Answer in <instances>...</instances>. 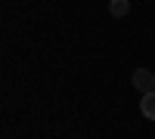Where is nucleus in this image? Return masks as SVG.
<instances>
[{
	"instance_id": "nucleus-1",
	"label": "nucleus",
	"mask_w": 155,
	"mask_h": 139,
	"mask_svg": "<svg viewBox=\"0 0 155 139\" xmlns=\"http://www.w3.org/2000/svg\"><path fill=\"white\" fill-rule=\"evenodd\" d=\"M134 87H137L140 93H152V90H155V74L146 71V68L134 71Z\"/></svg>"
},
{
	"instance_id": "nucleus-2",
	"label": "nucleus",
	"mask_w": 155,
	"mask_h": 139,
	"mask_svg": "<svg viewBox=\"0 0 155 139\" xmlns=\"http://www.w3.org/2000/svg\"><path fill=\"white\" fill-rule=\"evenodd\" d=\"M140 111H143V118L155 121V90L152 93H143V99H140Z\"/></svg>"
},
{
	"instance_id": "nucleus-3",
	"label": "nucleus",
	"mask_w": 155,
	"mask_h": 139,
	"mask_svg": "<svg viewBox=\"0 0 155 139\" xmlns=\"http://www.w3.org/2000/svg\"><path fill=\"white\" fill-rule=\"evenodd\" d=\"M127 0H112V16H127Z\"/></svg>"
}]
</instances>
